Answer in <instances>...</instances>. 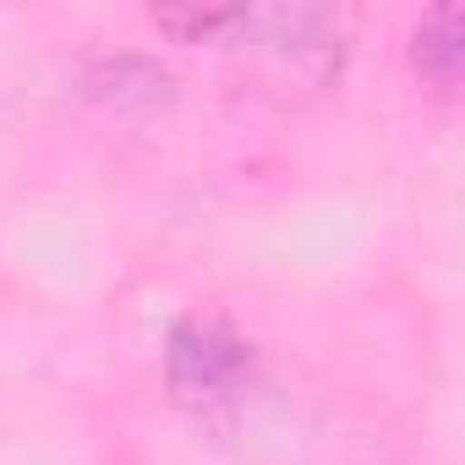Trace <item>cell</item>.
<instances>
[{"mask_svg": "<svg viewBox=\"0 0 465 465\" xmlns=\"http://www.w3.org/2000/svg\"><path fill=\"white\" fill-rule=\"evenodd\" d=\"M411 66L432 88H454L465 72V17L454 6H438L416 23L411 34Z\"/></svg>", "mask_w": 465, "mask_h": 465, "instance_id": "obj_2", "label": "cell"}, {"mask_svg": "<svg viewBox=\"0 0 465 465\" xmlns=\"http://www.w3.org/2000/svg\"><path fill=\"white\" fill-rule=\"evenodd\" d=\"M164 383L175 405L197 421H224L247 405L258 383V356L219 318H181L164 340Z\"/></svg>", "mask_w": 465, "mask_h": 465, "instance_id": "obj_1", "label": "cell"}, {"mask_svg": "<svg viewBox=\"0 0 465 465\" xmlns=\"http://www.w3.org/2000/svg\"><path fill=\"white\" fill-rule=\"evenodd\" d=\"M164 88H170V77L153 61H137V55H121V61H104V66L88 72V94L115 104V110H153V104L170 99Z\"/></svg>", "mask_w": 465, "mask_h": 465, "instance_id": "obj_3", "label": "cell"}]
</instances>
